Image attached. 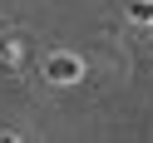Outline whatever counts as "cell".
<instances>
[{
  "instance_id": "cell-1",
  "label": "cell",
  "mask_w": 153,
  "mask_h": 143,
  "mask_svg": "<svg viewBox=\"0 0 153 143\" xmlns=\"http://www.w3.org/2000/svg\"><path fill=\"white\" fill-rule=\"evenodd\" d=\"M45 79L50 84H59V89H69V84H79L84 79V59L79 54H50V59H45Z\"/></svg>"
},
{
  "instance_id": "cell-2",
  "label": "cell",
  "mask_w": 153,
  "mask_h": 143,
  "mask_svg": "<svg viewBox=\"0 0 153 143\" xmlns=\"http://www.w3.org/2000/svg\"><path fill=\"white\" fill-rule=\"evenodd\" d=\"M123 15H128L133 25H148V20H153V0H128V5H123Z\"/></svg>"
},
{
  "instance_id": "cell-3",
  "label": "cell",
  "mask_w": 153,
  "mask_h": 143,
  "mask_svg": "<svg viewBox=\"0 0 153 143\" xmlns=\"http://www.w3.org/2000/svg\"><path fill=\"white\" fill-rule=\"evenodd\" d=\"M148 25H153V20H148Z\"/></svg>"
}]
</instances>
